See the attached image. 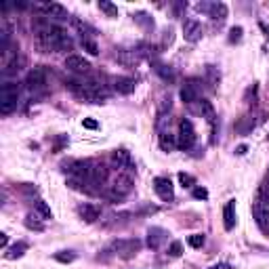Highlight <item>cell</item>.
<instances>
[{
	"mask_svg": "<svg viewBox=\"0 0 269 269\" xmlns=\"http://www.w3.org/2000/svg\"><path fill=\"white\" fill-rule=\"evenodd\" d=\"M38 44L42 51L47 53H57V51H69L74 47V42L71 38L66 34L64 28H59V25H47V28H40L38 30Z\"/></svg>",
	"mask_w": 269,
	"mask_h": 269,
	"instance_id": "6da1fadb",
	"label": "cell"
},
{
	"mask_svg": "<svg viewBox=\"0 0 269 269\" xmlns=\"http://www.w3.org/2000/svg\"><path fill=\"white\" fill-rule=\"evenodd\" d=\"M17 101H19V84L6 82L0 88V112L8 116L17 110Z\"/></svg>",
	"mask_w": 269,
	"mask_h": 269,
	"instance_id": "7a4b0ae2",
	"label": "cell"
},
{
	"mask_svg": "<svg viewBox=\"0 0 269 269\" xmlns=\"http://www.w3.org/2000/svg\"><path fill=\"white\" fill-rule=\"evenodd\" d=\"M196 143V129L192 120L183 118L181 122H179V133H177V147L181 149H192Z\"/></svg>",
	"mask_w": 269,
	"mask_h": 269,
	"instance_id": "3957f363",
	"label": "cell"
},
{
	"mask_svg": "<svg viewBox=\"0 0 269 269\" xmlns=\"http://www.w3.org/2000/svg\"><path fill=\"white\" fill-rule=\"evenodd\" d=\"M196 8L200 13H206L212 21H219V23H223L227 17V4H223V2H198Z\"/></svg>",
	"mask_w": 269,
	"mask_h": 269,
	"instance_id": "277c9868",
	"label": "cell"
},
{
	"mask_svg": "<svg viewBox=\"0 0 269 269\" xmlns=\"http://www.w3.org/2000/svg\"><path fill=\"white\" fill-rule=\"evenodd\" d=\"M116 255L122 259H133L141 250V242L137 238H127V240H116L114 242Z\"/></svg>",
	"mask_w": 269,
	"mask_h": 269,
	"instance_id": "5b68a950",
	"label": "cell"
},
{
	"mask_svg": "<svg viewBox=\"0 0 269 269\" xmlns=\"http://www.w3.org/2000/svg\"><path fill=\"white\" fill-rule=\"evenodd\" d=\"M25 86L30 91H40V88L47 86V69L44 66H38V67H32L25 76Z\"/></svg>",
	"mask_w": 269,
	"mask_h": 269,
	"instance_id": "8992f818",
	"label": "cell"
},
{
	"mask_svg": "<svg viewBox=\"0 0 269 269\" xmlns=\"http://www.w3.org/2000/svg\"><path fill=\"white\" fill-rule=\"evenodd\" d=\"M154 192L162 202H173L175 200V187L168 177H156L154 179Z\"/></svg>",
	"mask_w": 269,
	"mask_h": 269,
	"instance_id": "52a82bcc",
	"label": "cell"
},
{
	"mask_svg": "<svg viewBox=\"0 0 269 269\" xmlns=\"http://www.w3.org/2000/svg\"><path fill=\"white\" fill-rule=\"evenodd\" d=\"M183 36H185L187 42H198V40H202V36H204L202 23L196 19V17H190V19H185V21H183Z\"/></svg>",
	"mask_w": 269,
	"mask_h": 269,
	"instance_id": "ba28073f",
	"label": "cell"
},
{
	"mask_svg": "<svg viewBox=\"0 0 269 269\" xmlns=\"http://www.w3.org/2000/svg\"><path fill=\"white\" fill-rule=\"evenodd\" d=\"M91 170L93 162H88V160H76V162H69L67 166V173L74 179H86V181H91Z\"/></svg>",
	"mask_w": 269,
	"mask_h": 269,
	"instance_id": "9c48e42d",
	"label": "cell"
},
{
	"mask_svg": "<svg viewBox=\"0 0 269 269\" xmlns=\"http://www.w3.org/2000/svg\"><path fill=\"white\" fill-rule=\"evenodd\" d=\"M181 99L187 105H192L194 101H200V82L196 78L187 80V82L181 86Z\"/></svg>",
	"mask_w": 269,
	"mask_h": 269,
	"instance_id": "30bf717a",
	"label": "cell"
},
{
	"mask_svg": "<svg viewBox=\"0 0 269 269\" xmlns=\"http://www.w3.org/2000/svg\"><path fill=\"white\" fill-rule=\"evenodd\" d=\"M133 185H134V181H133V175L131 173H120L118 177L114 179V185L110 187V190H114L118 196H129L131 192H133Z\"/></svg>",
	"mask_w": 269,
	"mask_h": 269,
	"instance_id": "8fae6325",
	"label": "cell"
},
{
	"mask_svg": "<svg viewBox=\"0 0 269 269\" xmlns=\"http://www.w3.org/2000/svg\"><path fill=\"white\" fill-rule=\"evenodd\" d=\"M112 88L120 95H131L137 88V82L129 76H116V78H112Z\"/></svg>",
	"mask_w": 269,
	"mask_h": 269,
	"instance_id": "7c38bea8",
	"label": "cell"
},
{
	"mask_svg": "<svg viewBox=\"0 0 269 269\" xmlns=\"http://www.w3.org/2000/svg\"><path fill=\"white\" fill-rule=\"evenodd\" d=\"M66 67L69 71H74V74H86V71L91 69V64H88V59H84L82 55H67Z\"/></svg>",
	"mask_w": 269,
	"mask_h": 269,
	"instance_id": "4fadbf2b",
	"label": "cell"
},
{
	"mask_svg": "<svg viewBox=\"0 0 269 269\" xmlns=\"http://www.w3.org/2000/svg\"><path fill=\"white\" fill-rule=\"evenodd\" d=\"M40 11L44 13V17H51V19H57V21H64L67 19V11L64 4L59 2H47V4H40Z\"/></svg>",
	"mask_w": 269,
	"mask_h": 269,
	"instance_id": "5bb4252c",
	"label": "cell"
},
{
	"mask_svg": "<svg viewBox=\"0 0 269 269\" xmlns=\"http://www.w3.org/2000/svg\"><path fill=\"white\" fill-rule=\"evenodd\" d=\"M166 238H168V234L162 227H149L147 229V246L151 250H158L166 242Z\"/></svg>",
	"mask_w": 269,
	"mask_h": 269,
	"instance_id": "9a60e30c",
	"label": "cell"
},
{
	"mask_svg": "<svg viewBox=\"0 0 269 269\" xmlns=\"http://www.w3.org/2000/svg\"><path fill=\"white\" fill-rule=\"evenodd\" d=\"M112 162L120 170H127V173H131V168H133V158L127 149H114L112 151Z\"/></svg>",
	"mask_w": 269,
	"mask_h": 269,
	"instance_id": "2e32d148",
	"label": "cell"
},
{
	"mask_svg": "<svg viewBox=\"0 0 269 269\" xmlns=\"http://www.w3.org/2000/svg\"><path fill=\"white\" fill-rule=\"evenodd\" d=\"M223 225H225L227 231L236 227V200H229L223 206Z\"/></svg>",
	"mask_w": 269,
	"mask_h": 269,
	"instance_id": "e0dca14e",
	"label": "cell"
},
{
	"mask_svg": "<svg viewBox=\"0 0 269 269\" xmlns=\"http://www.w3.org/2000/svg\"><path fill=\"white\" fill-rule=\"evenodd\" d=\"M78 212H80V217H82L86 223H95L97 219L101 217V208L97 204H80Z\"/></svg>",
	"mask_w": 269,
	"mask_h": 269,
	"instance_id": "ac0fdd59",
	"label": "cell"
},
{
	"mask_svg": "<svg viewBox=\"0 0 269 269\" xmlns=\"http://www.w3.org/2000/svg\"><path fill=\"white\" fill-rule=\"evenodd\" d=\"M200 114H202V118H206V122L210 124V127L214 129L217 127V110H214V105L208 101V99H200Z\"/></svg>",
	"mask_w": 269,
	"mask_h": 269,
	"instance_id": "d6986e66",
	"label": "cell"
},
{
	"mask_svg": "<svg viewBox=\"0 0 269 269\" xmlns=\"http://www.w3.org/2000/svg\"><path fill=\"white\" fill-rule=\"evenodd\" d=\"M116 61L118 64H122V66H134L139 61V57H137V51H124V49H120V51H116Z\"/></svg>",
	"mask_w": 269,
	"mask_h": 269,
	"instance_id": "ffe728a7",
	"label": "cell"
},
{
	"mask_svg": "<svg viewBox=\"0 0 269 269\" xmlns=\"http://www.w3.org/2000/svg\"><path fill=\"white\" fill-rule=\"evenodd\" d=\"M154 69H156V74L164 80V82H175V69L170 67V66H164V64H160V61H154Z\"/></svg>",
	"mask_w": 269,
	"mask_h": 269,
	"instance_id": "44dd1931",
	"label": "cell"
},
{
	"mask_svg": "<svg viewBox=\"0 0 269 269\" xmlns=\"http://www.w3.org/2000/svg\"><path fill=\"white\" fill-rule=\"evenodd\" d=\"M236 133L238 134H248L250 131L255 129V120H253V116H242V118L236 122Z\"/></svg>",
	"mask_w": 269,
	"mask_h": 269,
	"instance_id": "7402d4cb",
	"label": "cell"
},
{
	"mask_svg": "<svg viewBox=\"0 0 269 269\" xmlns=\"http://www.w3.org/2000/svg\"><path fill=\"white\" fill-rule=\"evenodd\" d=\"M160 147H162V151H173L177 147V134H170V133H160Z\"/></svg>",
	"mask_w": 269,
	"mask_h": 269,
	"instance_id": "603a6c76",
	"label": "cell"
},
{
	"mask_svg": "<svg viewBox=\"0 0 269 269\" xmlns=\"http://www.w3.org/2000/svg\"><path fill=\"white\" fill-rule=\"evenodd\" d=\"M71 25L82 34V38H91V36L95 34V28H91L86 21H82V19H78V17H71Z\"/></svg>",
	"mask_w": 269,
	"mask_h": 269,
	"instance_id": "cb8c5ba5",
	"label": "cell"
},
{
	"mask_svg": "<svg viewBox=\"0 0 269 269\" xmlns=\"http://www.w3.org/2000/svg\"><path fill=\"white\" fill-rule=\"evenodd\" d=\"M25 250H28V244L25 242H17V244H13L6 250V259H19V257H23Z\"/></svg>",
	"mask_w": 269,
	"mask_h": 269,
	"instance_id": "d4e9b609",
	"label": "cell"
},
{
	"mask_svg": "<svg viewBox=\"0 0 269 269\" xmlns=\"http://www.w3.org/2000/svg\"><path fill=\"white\" fill-rule=\"evenodd\" d=\"M99 11H103L107 17H118V6L107 2V0H99Z\"/></svg>",
	"mask_w": 269,
	"mask_h": 269,
	"instance_id": "484cf974",
	"label": "cell"
},
{
	"mask_svg": "<svg viewBox=\"0 0 269 269\" xmlns=\"http://www.w3.org/2000/svg\"><path fill=\"white\" fill-rule=\"evenodd\" d=\"M36 212H38L42 219H53V212H51L49 204L44 200H36Z\"/></svg>",
	"mask_w": 269,
	"mask_h": 269,
	"instance_id": "4316f807",
	"label": "cell"
},
{
	"mask_svg": "<svg viewBox=\"0 0 269 269\" xmlns=\"http://www.w3.org/2000/svg\"><path fill=\"white\" fill-rule=\"evenodd\" d=\"M170 105H173V101H170V95H162L158 101V114L164 116L166 112H170Z\"/></svg>",
	"mask_w": 269,
	"mask_h": 269,
	"instance_id": "83f0119b",
	"label": "cell"
},
{
	"mask_svg": "<svg viewBox=\"0 0 269 269\" xmlns=\"http://www.w3.org/2000/svg\"><path fill=\"white\" fill-rule=\"evenodd\" d=\"M55 261L71 263V261H76V253H71V250H61V253H55Z\"/></svg>",
	"mask_w": 269,
	"mask_h": 269,
	"instance_id": "f1b7e54d",
	"label": "cell"
},
{
	"mask_svg": "<svg viewBox=\"0 0 269 269\" xmlns=\"http://www.w3.org/2000/svg\"><path fill=\"white\" fill-rule=\"evenodd\" d=\"M206 242V236L204 234H192L190 238H187V244H190L192 248H202Z\"/></svg>",
	"mask_w": 269,
	"mask_h": 269,
	"instance_id": "f546056e",
	"label": "cell"
},
{
	"mask_svg": "<svg viewBox=\"0 0 269 269\" xmlns=\"http://www.w3.org/2000/svg\"><path fill=\"white\" fill-rule=\"evenodd\" d=\"M179 183L183 187H196V177L187 175V173H179Z\"/></svg>",
	"mask_w": 269,
	"mask_h": 269,
	"instance_id": "4dcf8cb0",
	"label": "cell"
},
{
	"mask_svg": "<svg viewBox=\"0 0 269 269\" xmlns=\"http://www.w3.org/2000/svg\"><path fill=\"white\" fill-rule=\"evenodd\" d=\"M206 74H208V78H210V84H212V88L219 84V71L214 69V66H206Z\"/></svg>",
	"mask_w": 269,
	"mask_h": 269,
	"instance_id": "1f68e13d",
	"label": "cell"
},
{
	"mask_svg": "<svg viewBox=\"0 0 269 269\" xmlns=\"http://www.w3.org/2000/svg\"><path fill=\"white\" fill-rule=\"evenodd\" d=\"M181 253H183V244H181V242H173V244L168 246V255L170 257H181Z\"/></svg>",
	"mask_w": 269,
	"mask_h": 269,
	"instance_id": "d6a6232c",
	"label": "cell"
},
{
	"mask_svg": "<svg viewBox=\"0 0 269 269\" xmlns=\"http://www.w3.org/2000/svg\"><path fill=\"white\" fill-rule=\"evenodd\" d=\"M82 47L91 53V55H97V53H99V49H97V44L91 40V38H82Z\"/></svg>",
	"mask_w": 269,
	"mask_h": 269,
	"instance_id": "836d02e7",
	"label": "cell"
},
{
	"mask_svg": "<svg viewBox=\"0 0 269 269\" xmlns=\"http://www.w3.org/2000/svg\"><path fill=\"white\" fill-rule=\"evenodd\" d=\"M134 21H137V23H143V25H147V28H154V19H147V15H145V13H137V15H134Z\"/></svg>",
	"mask_w": 269,
	"mask_h": 269,
	"instance_id": "e575fe53",
	"label": "cell"
},
{
	"mask_svg": "<svg viewBox=\"0 0 269 269\" xmlns=\"http://www.w3.org/2000/svg\"><path fill=\"white\" fill-rule=\"evenodd\" d=\"M34 217H32V214H28V219H25V225H28L30 229H36V231H42L44 229V225H42V223H38V221H32Z\"/></svg>",
	"mask_w": 269,
	"mask_h": 269,
	"instance_id": "d590c367",
	"label": "cell"
},
{
	"mask_svg": "<svg viewBox=\"0 0 269 269\" xmlns=\"http://www.w3.org/2000/svg\"><path fill=\"white\" fill-rule=\"evenodd\" d=\"M194 198H198V200H208V192H206L204 187H194Z\"/></svg>",
	"mask_w": 269,
	"mask_h": 269,
	"instance_id": "8d00e7d4",
	"label": "cell"
},
{
	"mask_svg": "<svg viewBox=\"0 0 269 269\" xmlns=\"http://www.w3.org/2000/svg\"><path fill=\"white\" fill-rule=\"evenodd\" d=\"M231 36H229V42H238L240 38H242V28L238 25V28H231V32H229Z\"/></svg>",
	"mask_w": 269,
	"mask_h": 269,
	"instance_id": "74e56055",
	"label": "cell"
},
{
	"mask_svg": "<svg viewBox=\"0 0 269 269\" xmlns=\"http://www.w3.org/2000/svg\"><path fill=\"white\" fill-rule=\"evenodd\" d=\"M82 127L84 129H91V131H97V129H99V124H97V120H93V118H84L82 120Z\"/></svg>",
	"mask_w": 269,
	"mask_h": 269,
	"instance_id": "f35d334b",
	"label": "cell"
},
{
	"mask_svg": "<svg viewBox=\"0 0 269 269\" xmlns=\"http://www.w3.org/2000/svg\"><path fill=\"white\" fill-rule=\"evenodd\" d=\"M206 269H229V263H217V265H210Z\"/></svg>",
	"mask_w": 269,
	"mask_h": 269,
	"instance_id": "ab89813d",
	"label": "cell"
},
{
	"mask_svg": "<svg viewBox=\"0 0 269 269\" xmlns=\"http://www.w3.org/2000/svg\"><path fill=\"white\" fill-rule=\"evenodd\" d=\"M236 151H238V154H240V156H242V154H246V145H240V147H238Z\"/></svg>",
	"mask_w": 269,
	"mask_h": 269,
	"instance_id": "60d3db41",
	"label": "cell"
},
{
	"mask_svg": "<svg viewBox=\"0 0 269 269\" xmlns=\"http://www.w3.org/2000/svg\"><path fill=\"white\" fill-rule=\"evenodd\" d=\"M0 244H2V248H6V234H2V238H0Z\"/></svg>",
	"mask_w": 269,
	"mask_h": 269,
	"instance_id": "b9f144b4",
	"label": "cell"
},
{
	"mask_svg": "<svg viewBox=\"0 0 269 269\" xmlns=\"http://www.w3.org/2000/svg\"><path fill=\"white\" fill-rule=\"evenodd\" d=\"M267 139H269V134H267Z\"/></svg>",
	"mask_w": 269,
	"mask_h": 269,
	"instance_id": "7bdbcfd3",
	"label": "cell"
}]
</instances>
